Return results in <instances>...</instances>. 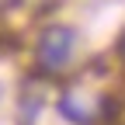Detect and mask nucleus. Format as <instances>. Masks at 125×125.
Listing matches in <instances>:
<instances>
[{"label":"nucleus","instance_id":"nucleus-1","mask_svg":"<svg viewBox=\"0 0 125 125\" xmlns=\"http://www.w3.org/2000/svg\"><path fill=\"white\" fill-rule=\"evenodd\" d=\"M73 45H76V31L66 28V24H52V28H45L42 31V38H38V62H42V70H62L70 62L73 56Z\"/></svg>","mask_w":125,"mask_h":125},{"label":"nucleus","instance_id":"nucleus-2","mask_svg":"<svg viewBox=\"0 0 125 125\" xmlns=\"http://www.w3.org/2000/svg\"><path fill=\"white\" fill-rule=\"evenodd\" d=\"M59 115L66 122H73V125H90V111L73 97V94H62L59 97Z\"/></svg>","mask_w":125,"mask_h":125},{"label":"nucleus","instance_id":"nucleus-3","mask_svg":"<svg viewBox=\"0 0 125 125\" xmlns=\"http://www.w3.org/2000/svg\"><path fill=\"white\" fill-rule=\"evenodd\" d=\"M118 52H122V56H125V35H122V42H118Z\"/></svg>","mask_w":125,"mask_h":125}]
</instances>
